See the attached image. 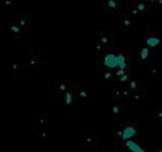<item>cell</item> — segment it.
Segmentation results:
<instances>
[{"label": "cell", "instance_id": "cell-22", "mask_svg": "<svg viewBox=\"0 0 162 152\" xmlns=\"http://www.w3.org/2000/svg\"><path fill=\"white\" fill-rule=\"evenodd\" d=\"M139 13H138V10L137 9H134V8L132 6V9H131V15H138Z\"/></svg>", "mask_w": 162, "mask_h": 152}, {"label": "cell", "instance_id": "cell-9", "mask_svg": "<svg viewBox=\"0 0 162 152\" xmlns=\"http://www.w3.org/2000/svg\"><path fill=\"white\" fill-rule=\"evenodd\" d=\"M137 52H138V53H137L138 58H139V60H142V61L147 60L148 56H149V49H148V47H142V48H138Z\"/></svg>", "mask_w": 162, "mask_h": 152}, {"label": "cell", "instance_id": "cell-6", "mask_svg": "<svg viewBox=\"0 0 162 152\" xmlns=\"http://www.w3.org/2000/svg\"><path fill=\"white\" fill-rule=\"evenodd\" d=\"M132 25V20L129 18V15H125V14H122L119 16V27L123 28V29H129Z\"/></svg>", "mask_w": 162, "mask_h": 152}, {"label": "cell", "instance_id": "cell-1", "mask_svg": "<svg viewBox=\"0 0 162 152\" xmlns=\"http://www.w3.org/2000/svg\"><path fill=\"white\" fill-rule=\"evenodd\" d=\"M138 134V127L133 123H125L123 125H118L115 136L117 138H121L122 141H129L134 138Z\"/></svg>", "mask_w": 162, "mask_h": 152}, {"label": "cell", "instance_id": "cell-21", "mask_svg": "<svg viewBox=\"0 0 162 152\" xmlns=\"http://www.w3.org/2000/svg\"><path fill=\"white\" fill-rule=\"evenodd\" d=\"M67 84H65V82H62V84H59V86H58V89L61 90V91H65V90H67Z\"/></svg>", "mask_w": 162, "mask_h": 152}, {"label": "cell", "instance_id": "cell-5", "mask_svg": "<svg viewBox=\"0 0 162 152\" xmlns=\"http://www.w3.org/2000/svg\"><path fill=\"white\" fill-rule=\"evenodd\" d=\"M133 8L134 9H137L138 13H146L149 8H151V4L147 2V0H135L133 3Z\"/></svg>", "mask_w": 162, "mask_h": 152}, {"label": "cell", "instance_id": "cell-14", "mask_svg": "<svg viewBox=\"0 0 162 152\" xmlns=\"http://www.w3.org/2000/svg\"><path fill=\"white\" fill-rule=\"evenodd\" d=\"M100 76L103 79H105V80H113L114 79V74L112 71H103Z\"/></svg>", "mask_w": 162, "mask_h": 152}, {"label": "cell", "instance_id": "cell-12", "mask_svg": "<svg viewBox=\"0 0 162 152\" xmlns=\"http://www.w3.org/2000/svg\"><path fill=\"white\" fill-rule=\"evenodd\" d=\"M141 88H142V82H139V81H137V80H131V81H129V90L137 91V90H139Z\"/></svg>", "mask_w": 162, "mask_h": 152}, {"label": "cell", "instance_id": "cell-20", "mask_svg": "<svg viewBox=\"0 0 162 152\" xmlns=\"http://www.w3.org/2000/svg\"><path fill=\"white\" fill-rule=\"evenodd\" d=\"M149 72L157 75V74H158V69H157V66H152V67H149Z\"/></svg>", "mask_w": 162, "mask_h": 152}, {"label": "cell", "instance_id": "cell-13", "mask_svg": "<svg viewBox=\"0 0 162 152\" xmlns=\"http://www.w3.org/2000/svg\"><path fill=\"white\" fill-rule=\"evenodd\" d=\"M63 100H65V104L66 105H71L74 103V94L71 91H66L65 92V96H63Z\"/></svg>", "mask_w": 162, "mask_h": 152}, {"label": "cell", "instance_id": "cell-2", "mask_svg": "<svg viewBox=\"0 0 162 152\" xmlns=\"http://www.w3.org/2000/svg\"><path fill=\"white\" fill-rule=\"evenodd\" d=\"M113 36L109 32H99L98 33V51L100 52V48L103 51V48H109L113 45Z\"/></svg>", "mask_w": 162, "mask_h": 152}, {"label": "cell", "instance_id": "cell-19", "mask_svg": "<svg viewBox=\"0 0 162 152\" xmlns=\"http://www.w3.org/2000/svg\"><path fill=\"white\" fill-rule=\"evenodd\" d=\"M118 80H119V81H123V82H124V81H128V80H129V75H128V74H124V75L121 76V78H119Z\"/></svg>", "mask_w": 162, "mask_h": 152}, {"label": "cell", "instance_id": "cell-8", "mask_svg": "<svg viewBox=\"0 0 162 152\" xmlns=\"http://www.w3.org/2000/svg\"><path fill=\"white\" fill-rule=\"evenodd\" d=\"M125 146L129 148V151H132V152H143V148L139 145H137L134 141H132V139L127 141L125 142Z\"/></svg>", "mask_w": 162, "mask_h": 152}, {"label": "cell", "instance_id": "cell-11", "mask_svg": "<svg viewBox=\"0 0 162 152\" xmlns=\"http://www.w3.org/2000/svg\"><path fill=\"white\" fill-rule=\"evenodd\" d=\"M114 95L115 96H122V98H129L131 92L125 90V89H115L114 90Z\"/></svg>", "mask_w": 162, "mask_h": 152}, {"label": "cell", "instance_id": "cell-3", "mask_svg": "<svg viewBox=\"0 0 162 152\" xmlns=\"http://www.w3.org/2000/svg\"><path fill=\"white\" fill-rule=\"evenodd\" d=\"M103 65L109 70L113 69H118L119 65V60H118V52L114 51V52H108L104 55L103 57Z\"/></svg>", "mask_w": 162, "mask_h": 152}, {"label": "cell", "instance_id": "cell-18", "mask_svg": "<svg viewBox=\"0 0 162 152\" xmlns=\"http://www.w3.org/2000/svg\"><path fill=\"white\" fill-rule=\"evenodd\" d=\"M156 117H157V119H162V108L161 107H158L157 108V110H156Z\"/></svg>", "mask_w": 162, "mask_h": 152}, {"label": "cell", "instance_id": "cell-17", "mask_svg": "<svg viewBox=\"0 0 162 152\" xmlns=\"http://www.w3.org/2000/svg\"><path fill=\"white\" fill-rule=\"evenodd\" d=\"M151 6H162V0H147Z\"/></svg>", "mask_w": 162, "mask_h": 152}, {"label": "cell", "instance_id": "cell-15", "mask_svg": "<svg viewBox=\"0 0 162 152\" xmlns=\"http://www.w3.org/2000/svg\"><path fill=\"white\" fill-rule=\"evenodd\" d=\"M129 99L132 101H134V103H139V101H142V95H139V94H133V92H132Z\"/></svg>", "mask_w": 162, "mask_h": 152}, {"label": "cell", "instance_id": "cell-16", "mask_svg": "<svg viewBox=\"0 0 162 152\" xmlns=\"http://www.w3.org/2000/svg\"><path fill=\"white\" fill-rule=\"evenodd\" d=\"M79 96H80V98H89V96H90V91L86 90V89H81V90L79 91Z\"/></svg>", "mask_w": 162, "mask_h": 152}, {"label": "cell", "instance_id": "cell-10", "mask_svg": "<svg viewBox=\"0 0 162 152\" xmlns=\"http://www.w3.org/2000/svg\"><path fill=\"white\" fill-rule=\"evenodd\" d=\"M124 110H125V107L121 103H115L112 107V112H113L114 115H121L122 113H124Z\"/></svg>", "mask_w": 162, "mask_h": 152}, {"label": "cell", "instance_id": "cell-7", "mask_svg": "<svg viewBox=\"0 0 162 152\" xmlns=\"http://www.w3.org/2000/svg\"><path fill=\"white\" fill-rule=\"evenodd\" d=\"M146 43H147L148 47L156 48V47H158V46L162 43V39H161L160 37H157V36H149V37L147 38V41H146Z\"/></svg>", "mask_w": 162, "mask_h": 152}, {"label": "cell", "instance_id": "cell-4", "mask_svg": "<svg viewBox=\"0 0 162 152\" xmlns=\"http://www.w3.org/2000/svg\"><path fill=\"white\" fill-rule=\"evenodd\" d=\"M103 6L105 8V9L115 13V12L121 10L122 3H121V0H103Z\"/></svg>", "mask_w": 162, "mask_h": 152}]
</instances>
